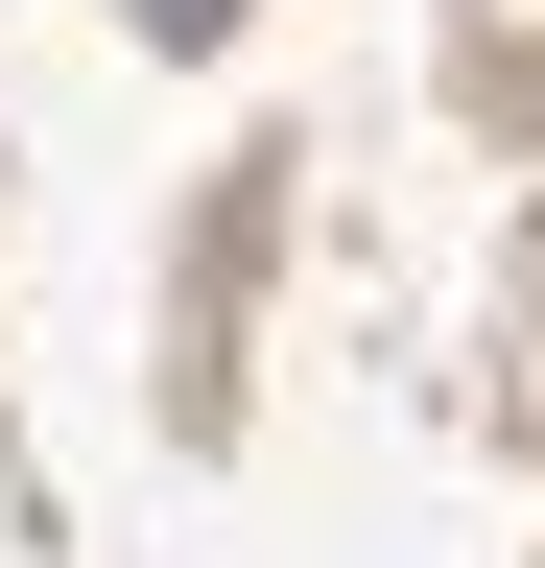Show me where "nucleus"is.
Here are the masks:
<instances>
[{"label":"nucleus","instance_id":"1","mask_svg":"<svg viewBox=\"0 0 545 568\" xmlns=\"http://www.w3.org/2000/svg\"><path fill=\"white\" fill-rule=\"evenodd\" d=\"M143 24H166V48H214V24H238V0H143Z\"/></svg>","mask_w":545,"mask_h":568}]
</instances>
